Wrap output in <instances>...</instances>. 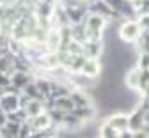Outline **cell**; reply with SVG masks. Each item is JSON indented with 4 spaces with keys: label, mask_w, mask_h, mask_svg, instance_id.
<instances>
[{
    "label": "cell",
    "mask_w": 149,
    "mask_h": 138,
    "mask_svg": "<svg viewBox=\"0 0 149 138\" xmlns=\"http://www.w3.org/2000/svg\"><path fill=\"white\" fill-rule=\"evenodd\" d=\"M100 69H101V66H100V60L98 58H85V62H84V66H82V69H80V73L84 74V76H89V78H94V76H98L100 74Z\"/></svg>",
    "instance_id": "277c9868"
},
{
    "label": "cell",
    "mask_w": 149,
    "mask_h": 138,
    "mask_svg": "<svg viewBox=\"0 0 149 138\" xmlns=\"http://www.w3.org/2000/svg\"><path fill=\"white\" fill-rule=\"evenodd\" d=\"M0 108L6 113H11L20 108V96L16 92H4L0 96Z\"/></svg>",
    "instance_id": "7a4b0ae2"
},
{
    "label": "cell",
    "mask_w": 149,
    "mask_h": 138,
    "mask_svg": "<svg viewBox=\"0 0 149 138\" xmlns=\"http://www.w3.org/2000/svg\"><path fill=\"white\" fill-rule=\"evenodd\" d=\"M117 138H133V131H128V129H123V131H119Z\"/></svg>",
    "instance_id": "30bf717a"
},
{
    "label": "cell",
    "mask_w": 149,
    "mask_h": 138,
    "mask_svg": "<svg viewBox=\"0 0 149 138\" xmlns=\"http://www.w3.org/2000/svg\"><path fill=\"white\" fill-rule=\"evenodd\" d=\"M107 124L110 128H114L116 131H123L128 129V115H114L107 121Z\"/></svg>",
    "instance_id": "52a82bcc"
},
{
    "label": "cell",
    "mask_w": 149,
    "mask_h": 138,
    "mask_svg": "<svg viewBox=\"0 0 149 138\" xmlns=\"http://www.w3.org/2000/svg\"><path fill=\"white\" fill-rule=\"evenodd\" d=\"M6 122H7V113H6L2 108H0V128H2Z\"/></svg>",
    "instance_id": "8fae6325"
},
{
    "label": "cell",
    "mask_w": 149,
    "mask_h": 138,
    "mask_svg": "<svg viewBox=\"0 0 149 138\" xmlns=\"http://www.w3.org/2000/svg\"><path fill=\"white\" fill-rule=\"evenodd\" d=\"M29 122L32 126L34 131H43V129H48L53 122H52V117L50 113H39L36 117H29Z\"/></svg>",
    "instance_id": "3957f363"
},
{
    "label": "cell",
    "mask_w": 149,
    "mask_h": 138,
    "mask_svg": "<svg viewBox=\"0 0 149 138\" xmlns=\"http://www.w3.org/2000/svg\"><path fill=\"white\" fill-rule=\"evenodd\" d=\"M144 124H146V119H144V110L142 108H137L132 115H128V128L130 129H133V131L142 129Z\"/></svg>",
    "instance_id": "5b68a950"
},
{
    "label": "cell",
    "mask_w": 149,
    "mask_h": 138,
    "mask_svg": "<svg viewBox=\"0 0 149 138\" xmlns=\"http://www.w3.org/2000/svg\"><path fill=\"white\" fill-rule=\"evenodd\" d=\"M71 97V101L74 105V108H85V106H91V99L82 92V90H71L69 94Z\"/></svg>",
    "instance_id": "8992f818"
},
{
    "label": "cell",
    "mask_w": 149,
    "mask_h": 138,
    "mask_svg": "<svg viewBox=\"0 0 149 138\" xmlns=\"http://www.w3.org/2000/svg\"><path fill=\"white\" fill-rule=\"evenodd\" d=\"M140 30H142V28H140L139 23H135V21H126V23L121 27L119 35H121L123 41H126V43H135L137 39L140 37V34H142Z\"/></svg>",
    "instance_id": "6da1fadb"
},
{
    "label": "cell",
    "mask_w": 149,
    "mask_h": 138,
    "mask_svg": "<svg viewBox=\"0 0 149 138\" xmlns=\"http://www.w3.org/2000/svg\"><path fill=\"white\" fill-rule=\"evenodd\" d=\"M140 71H147L149 69V51H142L140 58H139V67Z\"/></svg>",
    "instance_id": "9c48e42d"
},
{
    "label": "cell",
    "mask_w": 149,
    "mask_h": 138,
    "mask_svg": "<svg viewBox=\"0 0 149 138\" xmlns=\"http://www.w3.org/2000/svg\"><path fill=\"white\" fill-rule=\"evenodd\" d=\"M139 80H140V69L130 71V73H128V76H126V87H128V89L137 90V89H139Z\"/></svg>",
    "instance_id": "ba28073f"
}]
</instances>
